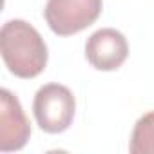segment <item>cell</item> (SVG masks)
I'll use <instances>...</instances> for the list:
<instances>
[{"label":"cell","mask_w":154,"mask_h":154,"mask_svg":"<svg viewBox=\"0 0 154 154\" xmlns=\"http://www.w3.org/2000/svg\"><path fill=\"white\" fill-rule=\"evenodd\" d=\"M129 150L132 154H154V111L145 112L136 122Z\"/></svg>","instance_id":"obj_6"},{"label":"cell","mask_w":154,"mask_h":154,"mask_svg":"<svg viewBox=\"0 0 154 154\" xmlns=\"http://www.w3.org/2000/svg\"><path fill=\"white\" fill-rule=\"evenodd\" d=\"M31 136V123L24 114L18 98L8 91H0V150H20Z\"/></svg>","instance_id":"obj_5"},{"label":"cell","mask_w":154,"mask_h":154,"mask_svg":"<svg viewBox=\"0 0 154 154\" xmlns=\"http://www.w3.org/2000/svg\"><path fill=\"white\" fill-rule=\"evenodd\" d=\"M102 8V0H47L44 17L54 35L71 36L93 26Z\"/></svg>","instance_id":"obj_3"},{"label":"cell","mask_w":154,"mask_h":154,"mask_svg":"<svg viewBox=\"0 0 154 154\" xmlns=\"http://www.w3.org/2000/svg\"><path fill=\"white\" fill-rule=\"evenodd\" d=\"M0 53L11 74L29 80L47 65V45L26 20H9L0 29Z\"/></svg>","instance_id":"obj_1"},{"label":"cell","mask_w":154,"mask_h":154,"mask_svg":"<svg viewBox=\"0 0 154 154\" xmlns=\"http://www.w3.org/2000/svg\"><path fill=\"white\" fill-rule=\"evenodd\" d=\"M85 56L98 71H116L129 56L127 38L112 27L98 29L87 38Z\"/></svg>","instance_id":"obj_4"},{"label":"cell","mask_w":154,"mask_h":154,"mask_svg":"<svg viewBox=\"0 0 154 154\" xmlns=\"http://www.w3.org/2000/svg\"><path fill=\"white\" fill-rule=\"evenodd\" d=\"M76 102L72 93L60 84H47L35 94L33 112L44 132L58 134L69 129L74 118Z\"/></svg>","instance_id":"obj_2"}]
</instances>
